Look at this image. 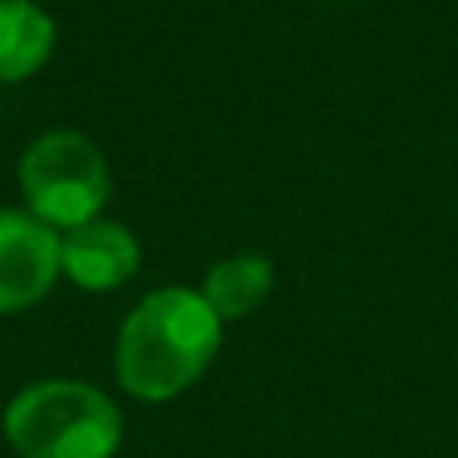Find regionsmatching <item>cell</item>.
Here are the masks:
<instances>
[{"mask_svg":"<svg viewBox=\"0 0 458 458\" xmlns=\"http://www.w3.org/2000/svg\"><path fill=\"white\" fill-rule=\"evenodd\" d=\"M222 346V318L190 285L153 290L117 334V378L133 398L165 403L206 374Z\"/></svg>","mask_w":458,"mask_h":458,"instance_id":"6da1fadb","label":"cell"},{"mask_svg":"<svg viewBox=\"0 0 458 458\" xmlns=\"http://www.w3.org/2000/svg\"><path fill=\"white\" fill-rule=\"evenodd\" d=\"M4 435L24 458H113L121 414L85 382H37L13 398Z\"/></svg>","mask_w":458,"mask_h":458,"instance_id":"7a4b0ae2","label":"cell"},{"mask_svg":"<svg viewBox=\"0 0 458 458\" xmlns=\"http://www.w3.org/2000/svg\"><path fill=\"white\" fill-rule=\"evenodd\" d=\"M21 193L24 209L53 225L56 233L101 217L109 201V161L77 129H48L32 137L21 153Z\"/></svg>","mask_w":458,"mask_h":458,"instance_id":"3957f363","label":"cell"},{"mask_svg":"<svg viewBox=\"0 0 458 458\" xmlns=\"http://www.w3.org/2000/svg\"><path fill=\"white\" fill-rule=\"evenodd\" d=\"M61 277V233L29 209H0V314L37 306Z\"/></svg>","mask_w":458,"mask_h":458,"instance_id":"277c9868","label":"cell"},{"mask_svg":"<svg viewBox=\"0 0 458 458\" xmlns=\"http://www.w3.org/2000/svg\"><path fill=\"white\" fill-rule=\"evenodd\" d=\"M137 266H141V242L121 222L93 217L61 233V274L89 293L121 290L137 274Z\"/></svg>","mask_w":458,"mask_h":458,"instance_id":"5b68a950","label":"cell"},{"mask_svg":"<svg viewBox=\"0 0 458 458\" xmlns=\"http://www.w3.org/2000/svg\"><path fill=\"white\" fill-rule=\"evenodd\" d=\"M56 48V24L37 0H0V85L29 81Z\"/></svg>","mask_w":458,"mask_h":458,"instance_id":"8992f818","label":"cell"},{"mask_svg":"<svg viewBox=\"0 0 458 458\" xmlns=\"http://www.w3.org/2000/svg\"><path fill=\"white\" fill-rule=\"evenodd\" d=\"M274 290V266L261 253H233V258L217 261L206 274L201 298L209 301L222 322H237V318L253 314Z\"/></svg>","mask_w":458,"mask_h":458,"instance_id":"52a82bcc","label":"cell"}]
</instances>
